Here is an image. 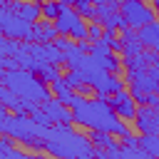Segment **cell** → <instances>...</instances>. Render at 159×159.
<instances>
[{
	"instance_id": "obj_11",
	"label": "cell",
	"mask_w": 159,
	"mask_h": 159,
	"mask_svg": "<svg viewBox=\"0 0 159 159\" xmlns=\"http://www.w3.org/2000/svg\"><path fill=\"white\" fill-rule=\"evenodd\" d=\"M42 109L47 112V117L52 119V124H75V112H72V107L65 104V102L57 99V97H50V99L42 104Z\"/></svg>"
},
{
	"instance_id": "obj_1",
	"label": "cell",
	"mask_w": 159,
	"mask_h": 159,
	"mask_svg": "<svg viewBox=\"0 0 159 159\" xmlns=\"http://www.w3.org/2000/svg\"><path fill=\"white\" fill-rule=\"evenodd\" d=\"M72 112H75V124H80V127H84L89 132L92 129H99V132H109L114 137H127L132 132L129 124L109 104V97H102V94H97L92 99L82 97L72 107Z\"/></svg>"
},
{
	"instance_id": "obj_28",
	"label": "cell",
	"mask_w": 159,
	"mask_h": 159,
	"mask_svg": "<svg viewBox=\"0 0 159 159\" xmlns=\"http://www.w3.org/2000/svg\"><path fill=\"white\" fill-rule=\"evenodd\" d=\"M122 144H129V147H139V134H127V137H122Z\"/></svg>"
},
{
	"instance_id": "obj_12",
	"label": "cell",
	"mask_w": 159,
	"mask_h": 159,
	"mask_svg": "<svg viewBox=\"0 0 159 159\" xmlns=\"http://www.w3.org/2000/svg\"><path fill=\"white\" fill-rule=\"evenodd\" d=\"M0 5H10L15 12L27 17L30 22H37L42 17V2H37V0H0Z\"/></svg>"
},
{
	"instance_id": "obj_30",
	"label": "cell",
	"mask_w": 159,
	"mask_h": 159,
	"mask_svg": "<svg viewBox=\"0 0 159 159\" xmlns=\"http://www.w3.org/2000/svg\"><path fill=\"white\" fill-rule=\"evenodd\" d=\"M94 5H102V2H109V0H92Z\"/></svg>"
},
{
	"instance_id": "obj_8",
	"label": "cell",
	"mask_w": 159,
	"mask_h": 159,
	"mask_svg": "<svg viewBox=\"0 0 159 159\" xmlns=\"http://www.w3.org/2000/svg\"><path fill=\"white\" fill-rule=\"evenodd\" d=\"M134 129L139 134H159V109L154 104H139L134 117Z\"/></svg>"
},
{
	"instance_id": "obj_6",
	"label": "cell",
	"mask_w": 159,
	"mask_h": 159,
	"mask_svg": "<svg viewBox=\"0 0 159 159\" xmlns=\"http://www.w3.org/2000/svg\"><path fill=\"white\" fill-rule=\"evenodd\" d=\"M55 27H57L60 35L72 37V40H87V32H89L87 17H82V15L75 10V5H62V12L57 15Z\"/></svg>"
},
{
	"instance_id": "obj_19",
	"label": "cell",
	"mask_w": 159,
	"mask_h": 159,
	"mask_svg": "<svg viewBox=\"0 0 159 159\" xmlns=\"http://www.w3.org/2000/svg\"><path fill=\"white\" fill-rule=\"evenodd\" d=\"M72 5H75V10H77L82 17H87L89 22H97V5H94L92 0H75Z\"/></svg>"
},
{
	"instance_id": "obj_4",
	"label": "cell",
	"mask_w": 159,
	"mask_h": 159,
	"mask_svg": "<svg viewBox=\"0 0 159 159\" xmlns=\"http://www.w3.org/2000/svg\"><path fill=\"white\" fill-rule=\"evenodd\" d=\"M0 84L15 89L20 97H25V99H30V102H35V104H40V107H42L50 97H55L52 89H50V84H47L40 75H35V72H30V70H25V67L0 70Z\"/></svg>"
},
{
	"instance_id": "obj_17",
	"label": "cell",
	"mask_w": 159,
	"mask_h": 159,
	"mask_svg": "<svg viewBox=\"0 0 159 159\" xmlns=\"http://www.w3.org/2000/svg\"><path fill=\"white\" fill-rule=\"evenodd\" d=\"M94 57V65L99 67V70H107V72H114V75H119V70L124 67L122 65V60L117 57V52H109V55H92Z\"/></svg>"
},
{
	"instance_id": "obj_22",
	"label": "cell",
	"mask_w": 159,
	"mask_h": 159,
	"mask_svg": "<svg viewBox=\"0 0 159 159\" xmlns=\"http://www.w3.org/2000/svg\"><path fill=\"white\" fill-rule=\"evenodd\" d=\"M62 5L65 2H60V0H45L42 2V17L45 20H57V15L62 12Z\"/></svg>"
},
{
	"instance_id": "obj_23",
	"label": "cell",
	"mask_w": 159,
	"mask_h": 159,
	"mask_svg": "<svg viewBox=\"0 0 159 159\" xmlns=\"http://www.w3.org/2000/svg\"><path fill=\"white\" fill-rule=\"evenodd\" d=\"M20 47H22L20 40H12V37H7V35L0 37V55H17Z\"/></svg>"
},
{
	"instance_id": "obj_26",
	"label": "cell",
	"mask_w": 159,
	"mask_h": 159,
	"mask_svg": "<svg viewBox=\"0 0 159 159\" xmlns=\"http://www.w3.org/2000/svg\"><path fill=\"white\" fill-rule=\"evenodd\" d=\"M102 35H104V27H102V22H89L87 40H89V42H94V40H102Z\"/></svg>"
},
{
	"instance_id": "obj_21",
	"label": "cell",
	"mask_w": 159,
	"mask_h": 159,
	"mask_svg": "<svg viewBox=\"0 0 159 159\" xmlns=\"http://www.w3.org/2000/svg\"><path fill=\"white\" fill-rule=\"evenodd\" d=\"M149 154L144 152V147H129V144H119V159H147Z\"/></svg>"
},
{
	"instance_id": "obj_18",
	"label": "cell",
	"mask_w": 159,
	"mask_h": 159,
	"mask_svg": "<svg viewBox=\"0 0 159 159\" xmlns=\"http://www.w3.org/2000/svg\"><path fill=\"white\" fill-rule=\"evenodd\" d=\"M50 89H52V94H55L57 99H62L65 104H70V102H72V97H75V89L67 84V80H65V77L52 80V82H50Z\"/></svg>"
},
{
	"instance_id": "obj_3",
	"label": "cell",
	"mask_w": 159,
	"mask_h": 159,
	"mask_svg": "<svg viewBox=\"0 0 159 159\" xmlns=\"http://www.w3.org/2000/svg\"><path fill=\"white\" fill-rule=\"evenodd\" d=\"M42 124L32 119V114H15L5 104H0V134H10L17 139V144L45 152V139H42Z\"/></svg>"
},
{
	"instance_id": "obj_2",
	"label": "cell",
	"mask_w": 159,
	"mask_h": 159,
	"mask_svg": "<svg viewBox=\"0 0 159 159\" xmlns=\"http://www.w3.org/2000/svg\"><path fill=\"white\" fill-rule=\"evenodd\" d=\"M45 152L60 159H89L94 157V144L82 132H75L72 124H50L42 129Z\"/></svg>"
},
{
	"instance_id": "obj_20",
	"label": "cell",
	"mask_w": 159,
	"mask_h": 159,
	"mask_svg": "<svg viewBox=\"0 0 159 159\" xmlns=\"http://www.w3.org/2000/svg\"><path fill=\"white\" fill-rule=\"evenodd\" d=\"M139 144L149 157H159V134H139Z\"/></svg>"
},
{
	"instance_id": "obj_16",
	"label": "cell",
	"mask_w": 159,
	"mask_h": 159,
	"mask_svg": "<svg viewBox=\"0 0 159 159\" xmlns=\"http://www.w3.org/2000/svg\"><path fill=\"white\" fill-rule=\"evenodd\" d=\"M139 40H142L144 47L159 52V20H152L149 25L139 27Z\"/></svg>"
},
{
	"instance_id": "obj_15",
	"label": "cell",
	"mask_w": 159,
	"mask_h": 159,
	"mask_svg": "<svg viewBox=\"0 0 159 159\" xmlns=\"http://www.w3.org/2000/svg\"><path fill=\"white\" fill-rule=\"evenodd\" d=\"M124 87H127V80H119V75H114V72H104V77L94 84V92L102 97H112L114 92H119Z\"/></svg>"
},
{
	"instance_id": "obj_27",
	"label": "cell",
	"mask_w": 159,
	"mask_h": 159,
	"mask_svg": "<svg viewBox=\"0 0 159 159\" xmlns=\"http://www.w3.org/2000/svg\"><path fill=\"white\" fill-rule=\"evenodd\" d=\"M15 142H17L15 137H10V134H2V137H0V152H10V149L15 147Z\"/></svg>"
},
{
	"instance_id": "obj_24",
	"label": "cell",
	"mask_w": 159,
	"mask_h": 159,
	"mask_svg": "<svg viewBox=\"0 0 159 159\" xmlns=\"http://www.w3.org/2000/svg\"><path fill=\"white\" fill-rule=\"evenodd\" d=\"M109 52H114L112 47H109V42L107 40H94L92 45H89V55H109Z\"/></svg>"
},
{
	"instance_id": "obj_7",
	"label": "cell",
	"mask_w": 159,
	"mask_h": 159,
	"mask_svg": "<svg viewBox=\"0 0 159 159\" xmlns=\"http://www.w3.org/2000/svg\"><path fill=\"white\" fill-rule=\"evenodd\" d=\"M119 10H122L124 20L129 22V27H134V30L157 20V10L147 0H119Z\"/></svg>"
},
{
	"instance_id": "obj_13",
	"label": "cell",
	"mask_w": 159,
	"mask_h": 159,
	"mask_svg": "<svg viewBox=\"0 0 159 159\" xmlns=\"http://www.w3.org/2000/svg\"><path fill=\"white\" fill-rule=\"evenodd\" d=\"M89 139H92V144H94L97 149H102L107 157L119 159V142L114 139V134H109V132H99V129H92V132H89Z\"/></svg>"
},
{
	"instance_id": "obj_9",
	"label": "cell",
	"mask_w": 159,
	"mask_h": 159,
	"mask_svg": "<svg viewBox=\"0 0 159 159\" xmlns=\"http://www.w3.org/2000/svg\"><path fill=\"white\" fill-rule=\"evenodd\" d=\"M0 104H5L10 112H15V114H32L40 104H35V102H30V99H25V97H20L15 89H10V87H0Z\"/></svg>"
},
{
	"instance_id": "obj_14",
	"label": "cell",
	"mask_w": 159,
	"mask_h": 159,
	"mask_svg": "<svg viewBox=\"0 0 159 159\" xmlns=\"http://www.w3.org/2000/svg\"><path fill=\"white\" fill-rule=\"evenodd\" d=\"M60 37L57 27H55V20H37L35 27H32V40L30 42H55Z\"/></svg>"
},
{
	"instance_id": "obj_5",
	"label": "cell",
	"mask_w": 159,
	"mask_h": 159,
	"mask_svg": "<svg viewBox=\"0 0 159 159\" xmlns=\"http://www.w3.org/2000/svg\"><path fill=\"white\" fill-rule=\"evenodd\" d=\"M32 27H35V22H30L20 12H15L10 5L0 7V32L2 35L12 37V40H20V42H30L32 40Z\"/></svg>"
},
{
	"instance_id": "obj_25",
	"label": "cell",
	"mask_w": 159,
	"mask_h": 159,
	"mask_svg": "<svg viewBox=\"0 0 159 159\" xmlns=\"http://www.w3.org/2000/svg\"><path fill=\"white\" fill-rule=\"evenodd\" d=\"M0 159H32V154H30V152H25V149L12 147L10 152H0Z\"/></svg>"
},
{
	"instance_id": "obj_29",
	"label": "cell",
	"mask_w": 159,
	"mask_h": 159,
	"mask_svg": "<svg viewBox=\"0 0 159 159\" xmlns=\"http://www.w3.org/2000/svg\"><path fill=\"white\" fill-rule=\"evenodd\" d=\"M149 72H152V77L159 82V62H157V65H152V67H149Z\"/></svg>"
},
{
	"instance_id": "obj_10",
	"label": "cell",
	"mask_w": 159,
	"mask_h": 159,
	"mask_svg": "<svg viewBox=\"0 0 159 159\" xmlns=\"http://www.w3.org/2000/svg\"><path fill=\"white\" fill-rule=\"evenodd\" d=\"M109 104L114 107V112H117L122 119H132V122H134V117H137V112H139V102L134 99V94H132L129 89L114 92V94L109 97Z\"/></svg>"
}]
</instances>
